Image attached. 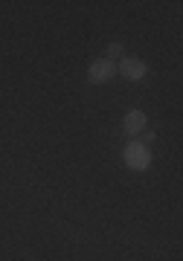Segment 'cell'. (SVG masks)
Segmentation results:
<instances>
[{
    "label": "cell",
    "instance_id": "cell-1",
    "mask_svg": "<svg viewBox=\"0 0 183 261\" xmlns=\"http://www.w3.org/2000/svg\"><path fill=\"white\" fill-rule=\"evenodd\" d=\"M125 163H128L131 168L143 171V168H148V163H151V154H148V148L143 142H131L128 148H125Z\"/></svg>",
    "mask_w": 183,
    "mask_h": 261
},
{
    "label": "cell",
    "instance_id": "cell-2",
    "mask_svg": "<svg viewBox=\"0 0 183 261\" xmlns=\"http://www.w3.org/2000/svg\"><path fill=\"white\" fill-rule=\"evenodd\" d=\"M117 73V64L113 61H108V58H99V61H93L90 64V82H108L110 75Z\"/></svg>",
    "mask_w": 183,
    "mask_h": 261
},
{
    "label": "cell",
    "instance_id": "cell-3",
    "mask_svg": "<svg viewBox=\"0 0 183 261\" xmlns=\"http://www.w3.org/2000/svg\"><path fill=\"white\" fill-rule=\"evenodd\" d=\"M119 70H122V75H125V79H131V82H137V79H143V75H146V64H143L140 58H122Z\"/></svg>",
    "mask_w": 183,
    "mask_h": 261
},
{
    "label": "cell",
    "instance_id": "cell-4",
    "mask_svg": "<svg viewBox=\"0 0 183 261\" xmlns=\"http://www.w3.org/2000/svg\"><path fill=\"white\" fill-rule=\"evenodd\" d=\"M143 128H146V113L143 111H131L128 116H125V130H128V134H140Z\"/></svg>",
    "mask_w": 183,
    "mask_h": 261
},
{
    "label": "cell",
    "instance_id": "cell-5",
    "mask_svg": "<svg viewBox=\"0 0 183 261\" xmlns=\"http://www.w3.org/2000/svg\"><path fill=\"white\" fill-rule=\"evenodd\" d=\"M119 53H122V44H110V49H108V61H113V58H119Z\"/></svg>",
    "mask_w": 183,
    "mask_h": 261
}]
</instances>
